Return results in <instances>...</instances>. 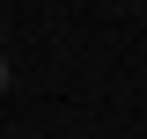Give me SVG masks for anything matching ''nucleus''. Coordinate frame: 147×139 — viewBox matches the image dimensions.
Masks as SVG:
<instances>
[{
	"instance_id": "f257e3e1",
	"label": "nucleus",
	"mask_w": 147,
	"mask_h": 139,
	"mask_svg": "<svg viewBox=\"0 0 147 139\" xmlns=\"http://www.w3.org/2000/svg\"><path fill=\"white\" fill-rule=\"evenodd\" d=\"M7 81H15V66H7V59H0V95H7Z\"/></svg>"
}]
</instances>
